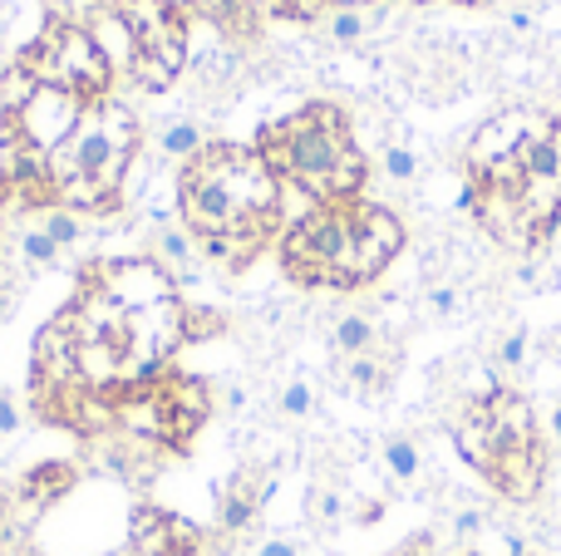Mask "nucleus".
Instances as JSON below:
<instances>
[{
    "label": "nucleus",
    "mask_w": 561,
    "mask_h": 556,
    "mask_svg": "<svg viewBox=\"0 0 561 556\" xmlns=\"http://www.w3.org/2000/svg\"><path fill=\"white\" fill-rule=\"evenodd\" d=\"M15 65H25L39 84L75 89V94H84V99H108V79H114V69L104 65L99 45L89 39V30L75 25V20H59V15L49 20L35 45L20 49Z\"/></svg>",
    "instance_id": "5"
},
{
    "label": "nucleus",
    "mask_w": 561,
    "mask_h": 556,
    "mask_svg": "<svg viewBox=\"0 0 561 556\" xmlns=\"http://www.w3.org/2000/svg\"><path fill=\"white\" fill-rule=\"evenodd\" d=\"M134 148H138V118L128 114L118 99H89L79 124H75V134L45 158L49 187L89 177V183H99L104 193L118 197Z\"/></svg>",
    "instance_id": "4"
},
{
    "label": "nucleus",
    "mask_w": 561,
    "mask_h": 556,
    "mask_svg": "<svg viewBox=\"0 0 561 556\" xmlns=\"http://www.w3.org/2000/svg\"><path fill=\"white\" fill-rule=\"evenodd\" d=\"M163 390L178 414V433H183V443H187L207 424V414H213V384L193 380V374H163Z\"/></svg>",
    "instance_id": "14"
},
{
    "label": "nucleus",
    "mask_w": 561,
    "mask_h": 556,
    "mask_svg": "<svg viewBox=\"0 0 561 556\" xmlns=\"http://www.w3.org/2000/svg\"><path fill=\"white\" fill-rule=\"evenodd\" d=\"M134 79H138V84H148V89H168V84H173V74H168L153 55H138L134 59Z\"/></svg>",
    "instance_id": "32"
},
{
    "label": "nucleus",
    "mask_w": 561,
    "mask_h": 556,
    "mask_svg": "<svg viewBox=\"0 0 561 556\" xmlns=\"http://www.w3.org/2000/svg\"><path fill=\"white\" fill-rule=\"evenodd\" d=\"M463 556H488V552H478V547H468V552H463Z\"/></svg>",
    "instance_id": "44"
},
{
    "label": "nucleus",
    "mask_w": 561,
    "mask_h": 556,
    "mask_svg": "<svg viewBox=\"0 0 561 556\" xmlns=\"http://www.w3.org/2000/svg\"><path fill=\"white\" fill-rule=\"evenodd\" d=\"M552 439L561 443V399H557V409H552Z\"/></svg>",
    "instance_id": "41"
},
{
    "label": "nucleus",
    "mask_w": 561,
    "mask_h": 556,
    "mask_svg": "<svg viewBox=\"0 0 561 556\" xmlns=\"http://www.w3.org/2000/svg\"><path fill=\"white\" fill-rule=\"evenodd\" d=\"M483 404H488V419H493L497 433H503V449H507V443H542V433H537L533 399H527L523 390H513V384H497L493 394H483Z\"/></svg>",
    "instance_id": "13"
},
{
    "label": "nucleus",
    "mask_w": 561,
    "mask_h": 556,
    "mask_svg": "<svg viewBox=\"0 0 561 556\" xmlns=\"http://www.w3.org/2000/svg\"><path fill=\"white\" fill-rule=\"evenodd\" d=\"M247 404V390H227V409H242Z\"/></svg>",
    "instance_id": "40"
},
{
    "label": "nucleus",
    "mask_w": 561,
    "mask_h": 556,
    "mask_svg": "<svg viewBox=\"0 0 561 556\" xmlns=\"http://www.w3.org/2000/svg\"><path fill=\"white\" fill-rule=\"evenodd\" d=\"M84 104H89V99L75 94V89L39 84L35 99H30V104L20 108L15 118H10V124H15L20 148H30V153L49 158L69 134H75V124H79V114H84Z\"/></svg>",
    "instance_id": "7"
},
{
    "label": "nucleus",
    "mask_w": 561,
    "mask_h": 556,
    "mask_svg": "<svg viewBox=\"0 0 561 556\" xmlns=\"http://www.w3.org/2000/svg\"><path fill=\"white\" fill-rule=\"evenodd\" d=\"M227 321L217 311H197V305H187L183 315V340H213V335H222Z\"/></svg>",
    "instance_id": "29"
},
{
    "label": "nucleus",
    "mask_w": 561,
    "mask_h": 556,
    "mask_svg": "<svg viewBox=\"0 0 561 556\" xmlns=\"http://www.w3.org/2000/svg\"><path fill=\"white\" fill-rule=\"evenodd\" d=\"M389 556H428V537H414V542H404V547H394Z\"/></svg>",
    "instance_id": "38"
},
{
    "label": "nucleus",
    "mask_w": 561,
    "mask_h": 556,
    "mask_svg": "<svg viewBox=\"0 0 561 556\" xmlns=\"http://www.w3.org/2000/svg\"><path fill=\"white\" fill-rule=\"evenodd\" d=\"M527 345H533L527 325H513V331L497 340V350H493V370H523V364H527Z\"/></svg>",
    "instance_id": "27"
},
{
    "label": "nucleus",
    "mask_w": 561,
    "mask_h": 556,
    "mask_svg": "<svg viewBox=\"0 0 561 556\" xmlns=\"http://www.w3.org/2000/svg\"><path fill=\"white\" fill-rule=\"evenodd\" d=\"M345 374L350 384H359V390L379 394L389 380H394V345H375V350L355 355V360H345Z\"/></svg>",
    "instance_id": "17"
},
{
    "label": "nucleus",
    "mask_w": 561,
    "mask_h": 556,
    "mask_svg": "<svg viewBox=\"0 0 561 556\" xmlns=\"http://www.w3.org/2000/svg\"><path fill=\"white\" fill-rule=\"evenodd\" d=\"M79 483V468L75 463H39V468H30L25 478L15 483V522L25 518H39V512L49 508V502H59L69 488Z\"/></svg>",
    "instance_id": "11"
},
{
    "label": "nucleus",
    "mask_w": 561,
    "mask_h": 556,
    "mask_svg": "<svg viewBox=\"0 0 561 556\" xmlns=\"http://www.w3.org/2000/svg\"><path fill=\"white\" fill-rule=\"evenodd\" d=\"M454 449L463 453V463H468V468H478L483 478L497 468V459H503V433H497V424L488 419L483 394H478V399H468L463 414L454 419Z\"/></svg>",
    "instance_id": "10"
},
{
    "label": "nucleus",
    "mask_w": 561,
    "mask_h": 556,
    "mask_svg": "<svg viewBox=\"0 0 561 556\" xmlns=\"http://www.w3.org/2000/svg\"><path fill=\"white\" fill-rule=\"evenodd\" d=\"M325 35L335 45H359L369 35V15L365 10H350V5H330L325 10Z\"/></svg>",
    "instance_id": "23"
},
{
    "label": "nucleus",
    "mask_w": 561,
    "mask_h": 556,
    "mask_svg": "<svg viewBox=\"0 0 561 556\" xmlns=\"http://www.w3.org/2000/svg\"><path fill=\"white\" fill-rule=\"evenodd\" d=\"M325 10H330V0H276V15H296V20H316Z\"/></svg>",
    "instance_id": "34"
},
{
    "label": "nucleus",
    "mask_w": 561,
    "mask_h": 556,
    "mask_svg": "<svg viewBox=\"0 0 561 556\" xmlns=\"http://www.w3.org/2000/svg\"><path fill=\"white\" fill-rule=\"evenodd\" d=\"M89 39L99 45V55H104V65L114 69V74H134V59H138V35L128 30L124 10L118 5H99L94 15L84 20Z\"/></svg>",
    "instance_id": "12"
},
{
    "label": "nucleus",
    "mask_w": 561,
    "mask_h": 556,
    "mask_svg": "<svg viewBox=\"0 0 561 556\" xmlns=\"http://www.w3.org/2000/svg\"><path fill=\"white\" fill-rule=\"evenodd\" d=\"M379 459H385V473L394 483H414L419 473H424V453H419V443L409 439V433H394V439H385Z\"/></svg>",
    "instance_id": "21"
},
{
    "label": "nucleus",
    "mask_w": 561,
    "mask_h": 556,
    "mask_svg": "<svg viewBox=\"0 0 561 556\" xmlns=\"http://www.w3.org/2000/svg\"><path fill=\"white\" fill-rule=\"evenodd\" d=\"M280 177L256 148L207 143L178 177V217L213 262L252 266L280 227Z\"/></svg>",
    "instance_id": "1"
},
{
    "label": "nucleus",
    "mask_w": 561,
    "mask_h": 556,
    "mask_svg": "<svg viewBox=\"0 0 561 556\" xmlns=\"http://www.w3.org/2000/svg\"><path fill=\"white\" fill-rule=\"evenodd\" d=\"M454 5H473V10H483V5H493V0H454Z\"/></svg>",
    "instance_id": "42"
},
{
    "label": "nucleus",
    "mask_w": 561,
    "mask_h": 556,
    "mask_svg": "<svg viewBox=\"0 0 561 556\" xmlns=\"http://www.w3.org/2000/svg\"><path fill=\"white\" fill-rule=\"evenodd\" d=\"M10 528H15V493L0 488V542L10 537Z\"/></svg>",
    "instance_id": "36"
},
{
    "label": "nucleus",
    "mask_w": 561,
    "mask_h": 556,
    "mask_svg": "<svg viewBox=\"0 0 561 556\" xmlns=\"http://www.w3.org/2000/svg\"><path fill=\"white\" fill-rule=\"evenodd\" d=\"M256 153L266 158V167L280 177V187H296L300 197H310L316 207L325 202H355L365 193L369 158L359 153L350 118L340 104H306L290 118L262 128Z\"/></svg>",
    "instance_id": "3"
},
{
    "label": "nucleus",
    "mask_w": 561,
    "mask_h": 556,
    "mask_svg": "<svg viewBox=\"0 0 561 556\" xmlns=\"http://www.w3.org/2000/svg\"><path fill=\"white\" fill-rule=\"evenodd\" d=\"M256 556H300V547L290 537H272V542H262V547H256Z\"/></svg>",
    "instance_id": "37"
},
{
    "label": "nucleus",
    "mask_w": 561,
    "mask_h": 556,
    "mask_svg": "<svg viewBox=\"0 0 561 556\" xmlns=\"http://www.w3.org/2000/svg\"><path fill=\"white\" fill-rule=\"evenodd\" d=\"M124 556H134V552H124Z\"/></svg>",
    "instance_id": "46"
},
{
    "label": "nucleus",
    "mask_w": 561,
    "mask_h": 556,
    "mask_svg": "<svg viewBox=\"0 0 561 556\" xmlns=\"http://www.w3.org/2000/svg\"><path fill=\"white\" fill-rule=\"evenodd\" d=\"M247 5H252L256 20H262V15H276V0H247Z\"/></svg>",
    "instance_id": "39"
},
{
    "label": "nucleus",
    "mask_w": 561,
    "mask_h": 556,
    "mask_svg": "<svg viewBox=\"0 0 561 556\" xmlns=\"http://www.w3.org/2000/svg\"><path fill=\"white\" fill-rule=\"evenodd\" d=\"M276 409L286 414V419H306L310 409H316V390H310L306 380H290L286 390H280V399H276Z\"/></svg>",
    "instance_id": "28"
},
{
    "label": "nucleus",
    "mask_w": 561,
    "mask_h": 556,
    "mask_svg": "<svg viewBox=\"0 0 561 556\" xmlns=\"http://www.w3.org/2000/svg\"><path fill=\"white\" fill-rule=\"evenodd\" d=\"M310 512H316V522H340V512H345V498H340L335 488H320L316 498H310Z\"/></svg>",
    "instance_id": "33"
},
{
    "label": "nucleus",
    "mask_w": 561,
    "mask_h": 556,
    "mask_svg": "<svg viewBox=\"0 0 561 556\" xmlns=\"http://www.w3.org/2000/svg\"><path fill=\"white\" fill-rule=\"evenodd\" d=\"M35 89H39V79L30 74L25 65H15V59H10V65L0 69V114L15 118L20 108H25L30 99H35Z\"/></svg>",
    "instance_id": "22"
},
{
    "label": "nucleus",
    "mask_w": 561,
    "mask_h": 556,
    "mask_svg": "<svg viewBox=\"0 0 561 556\" xmlns=\"http://www.w3.org/2000/svg\"><path fill=\"white\" fill-rule=\"evenodd\" d=\"M15 429H20V404L0 390V439H5V433H15Z\"/></svg>",
    "instance_id": "35"
},
{
    "label": "nucleus",
    "mask_w": 561,
    "mask_h": 556,
    "mask_svg": "<svg viewBox=\"0 0 561 556\" xmlns=\"http://www.w3.org/2000/svg\"><path fill=\"white\" fill-rule=\"evenodd\" d=\"M207 537L187 518H173L158 502H138L128 518V552L134 556H203Z\"/></svg>",
    "instance_id": "8"
},
{
    "label": "nucleus",
    "mask_w": 561,
    "mask_h": 556,
    "mask_svg": "<svg viewBox=\"0 0 561 556\" xmlns=\"http://www.w3.org/2000/svg\"><path fill=\"white\" fill-rule=\"evenodd\" d=\"M448 528H454V537H458V542H478V537L488 532V512H483V508H458Z\"/></svg>",
    "instance_id": "30"
},
{
    "label": "nucleus",
    "mask_w": 561,
    "mask_h": 556,
    "mask_svg": "<svg viewBox=\"0 0 561 556\" xmlns=\"http://www.w3.org/2000/svg\"><path fill=\"white\" fill-rule=\"evenodd\" d=\"M330 345H335L345 360H355V355L375 350V345H379V331H375V321H369V315L350 311V315H340V321H335V331H330Z\"/></svg>",
    "instance_id": "19"
},
{
    "label": "nucleus",
    "mask_w": 561,
    "mask_h": 556,
    "mask_svg": "<svg viewBox=\"0 0 561 556\" xmlns=\"http://www.w3.org/2000/svg\"><path fill=\"white\" fill-rule=\"evenodd\" d=\"M266 483H256V473H242V478L232 483V488L222 493V508H217V522H222V532H247L256 522V512H262L266 502Z\"/></svg>",
    "instance_id": "16"
},
{
    "label": "nucleus",
    "mask_w": 561,
    "mask_h": 556,
    "mask_svg": "<svg viewBox=\"0 0 561 556\" xmlns=\"http://www.w3.org/2000/svg\"><path fill=\"white\" fill-rule=\"evenodd\" d=\"M187 15L213 20V25L227 30V35H252L256 30V15L247 0H187Z\"/></svg>",
    "instance_id": "18"
},
{
    "label": "nucleus",
    "mask_w": 561,
    "mask_h": 556,
    "mask_svg": "<svg viewBox=\"0 0 561 556\" xmlns=\"http://www.w3.org/2000/svg\"><path fill=\"white\" fill-rule=\"evenodd\" d=\"M20 256H25V266H55L59 246L45 227H25V232H20Z\"/></svg>",
    "instance_id": "26"
},
{
    "label": "nucleus",
    "mask_w": 561,
    "mask_h": 556,
    "mask_svg": "<svg viewBox=\"0 0 561 556\" xmlns=\"http://www.w3.org/2000/svg\"><path fill=\"white\" fill-rule=\"evenodd\" d=\"M379 173H385L389 183H414L419 177V153L409 143H385L379 148Z\"/></svg>",
    "instance_id": "24"
},
{
    "label": "nucleus",
    "mask_w": 561,
    "mask_h": 556,
    "mask_svg": "<svg viewBox=\"0 0 561 556\" xmlns=\"http://www.w3.org/2000/svg\"><path fill=\"white\" fill-rule=\"evenodd\" d=\"M39 227L55 236L59 252H65V246H75L79 236H84V222H79V212H69V207H59V202L45 207V222H39Z\"/></svg>",
    "instance_id": "25"
},
{
    "label": "nucleus",
    "mask_w": 561,
    "mask_h": 556,
    "mask_svg": "<svg viewBox=\"0 0 561 556\" xmlns=\"http://www.w3.org/2000/svg\"><path fill=\"white\" fill-rule=\"evenodd\" d=\"M114 5H124V0H114Z\"/></svg>",
    "instance_id": "45"
},
{
    "label": "nucleus",
    "mask_w": 561,
    "mask_h": 556,
    "mask_svg": "<svg viewBox=\"0 0 561 556\" xmlns=\"http://www.w3.org/2000/svg\"><path fill=\"white\" fill-rule=\"evenodd\" d=\"M458 305H463V296H458V286H428V315H438V321H448V315H458Z\"/></svg>",
    "instance_id": "31"
},
{
    "label": "nucleus",
    "mask_w": 561,
    "mask_h": 556,
    "mask_svg": "<svg viewBox=\"0 0 561 556\" xmlns=\"http://www.w3.org/2000/svg\"><path fill=\"white\" fill-rule=\"evenodd\" d=\"M84 281L99 286V291H104L114 305H124L128 315L178 301L173 271H168L163 262H153V256H118V262H94L84 271Z\"/></svg>",
    "instance_id": "6"
},
{
    "label": "nucleus",
    "mask_w": 561,
    "mask_h": 556,
    "mask_svg": "<svg viewBox=\"0 0 561 556\" xmlns=\"http://www.w3.org/2000/svg\"><path fill=\"white\" fill-rule=\"evenodd\" d=\"M153 262H163L168 271H173V281H193L197 276V256H203V246H197V236L187 232L183 222H163L153 232Z\"/></svg>",
    "instance_id": "15"
},
{
    "label": "nucleus",
    "mask_w": 561,
    "mask_h": 556,
    "mask_svg": "<svg viewBox=\"0 0 561 556\" xmlns=\"http://www.w3.org/2000/svg\"><path fill=\"white\" fill-rule=\"evenodd\" d=\"M547 468H552V459H547V443H507L503 459H497V468L488 473V483L497 488V498L527 508V502L542 498Z\"/></svg>",
    "instance_id": "9"
},
{
    "label": "nucleus",
    "mask_w": 561,
    "mask_h": 556,
    "mask_svg": "<svg viewBox=\"0 0 561 556\" xmlns=\"http://www.w3.org/2000/svg\"><path fill=\"white\" fill-rule=\"evenodd\" d=\"M203 148H207V143H203V128H197L193 118H173L168 128H158V153L173 158V163H183V167L193 163Z\"/></svg>",
    "instance_id": "20"
},
{
    "label": "nucleus",
    "mask_w": 561,
    "mask_h": 556,
    "mask_svg": "<svg viewBox=\"0 0 561 556\" xmlns=\"http://www.w3.org/2000/svg\"><path fill=\"white\" fill-rule=\"evenodd\" d=\"M493 5H537V0H493Z\"/></svg>",
    "instance_id": "43"
},
{
    "label": "nucleus",
    "mask_w": 561,
    "mask_h": 556,
    "mask_svg": "<svg viewBox=\"0 0 561 556\" xmlns=\"http://www.w3.org/2000/svg\"><path fill=\"white\" fill-rule=\"evenodd\" d=\"M409 232L399 212L379 202H325L286 227L280 236V266L296 286H325V291H359L379 281Z\"/></svg>",
    "instance_id": "2"
}]
</instances>
